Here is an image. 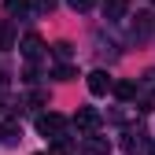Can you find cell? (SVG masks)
I'll return each mask as SVG.
<instances>
[{
	"label": "cell",
	"mask_w": 155,
	"mask_h": 155,
	"mask_svg": "<svg viewBox=\"0 0 155 155\" xmlns=\"http://www.w3.org/2000/svg\"><path fill=\"white\" fill-rule=\"evenodd\" d=\"M37 155H48V151H37Z\"/></svg>",
	"instance_id": "18"
},
{
	"label": "cell",
	"mask_w": 155,
	"mask_h": 155,
	"mask_svg": "<svg viewBox=\"0 0 155 155\" xmlns=\"http://www.w3.org/2000/svg\"><path fill=\"white\" fill-rule=\"evenodd\" d=\"M140 18V22H137V33H148L151 30V15H137Z\"/></svg>",
	"instance_id": "14"
},
{
	"label": "cell",
	"mask_w": 155,
	"mask_h": 155,
	"mask_svg": "<svg viewBox=\"0 0 155 155\" xmlns=\"http://www.w3.org/2000/svg\"><path fill=\"white\" fill-rule=\"evenodd\" d=\"M0 48H15V30L8 18H0Z\"/></svg>",
	"instance_id": "8"
},
{
	"label": "cell",
	"mask_w": 155,
	"mask_h": 155,
	"mask_svg": "<svg viewBox=\"0 0 155 155\" xmlns=\"http://www.w3.org/2000/svg\"><path fill=\"white\" fill-rule=\"evenodd\" d=\"M63 129H67V118H63V114H55V111H48V114H41V118H37V133H41V137H48V140L63 137Z\"/></svg>",
	"instance_id": "1"
},
{
	"label": "cell",
	"mask_w": 155,
	"mask_h": 155,
	"mask_svg": "<svg viewBox=\"0 0 155 155\" xmlns=\"http://www.w3.org/2000/svg\"><path fill=\"white\" fill-rule=\"evenodd\" d=\"M111 92L118 96V100H133V96H137V81H111Z\"/></svg>",
	"instance_id": "6"
},
{
	"label": "cell",
	"mask_w": 155,
	"mask_h": 155,
	"mask_svg": "<svg viewBox=\"0 0 155 155\" xmlns=\"http://www.w3.org/2000/svg\"><path fill=\"white\" fill-rule=\"evenodd\" d=\"M0 137H4V140H18V126H15V122H4Z\"/></svg>",
	"instance_id": "10"
},
{
	"label": "cell",
	"mask_w": 155,
	"mask_h": 155,
	"mask_svg": "<svg viewBox=\"0 0 155 155\" xmlns=\"http://www.w3.org/2000/svg\"><path fill=\"white\" fill-rule=\"evenodd\" d=\"M55 78H59V81H70V78H74V67H55Z\"/></svg>",
	"instance_id": "13"
},
{
	"label": "cell",
	"mask_w": 155,
	"mask_h": 155,
	"mask_svg": "<svg viewBox=\"0 0 155 155\" xmlns=\"http://www.w3.org/2000/svg\"><path fill=\"white\" fill-rule=\"evenodd\" d=\"M89 92L92 96H107L111 92V74L107 70H92L89 74Z\"/></svg>",
	"instance_id": "2"
},
{
	"label": "cell",
	"mask_w": 155,
	"mask_h": 155,
	"mask_svg": "<svg viewBox=\"0 0 155 155\" xmlns=\"http://www.w3.org/2000/svg\"><path fill=\"white\" fill-rule=\"evenodd\" d=\"M144 85H148V89H155V70H148V74H144Z\"/></svg>",
	"instance_id": "16"
},
{
	"label": "cell",
	"mask_w": 155,
	"mask_h": 155,
	"mask_svg": "<svg viewBox=\"0 0 155 155\" xmlns=\"http://www.w3.org/2000/svg\"><path fill=\"white\" fill-rule=\"evenodd\" d=\"M122 148H126L129 155H140V151H144V144H140V140H133V137H126V140H122Z\"/></svg>",
	"instance_id": "11"
},
{
	"label": "cell",
	"mask_w": 155,
	"mask_h": 155,
	"mask_svg": "<svg viewBox=\"0 0 155 155\" xmlns=\"http://www.w3.org/2000/svg\"><path fill=\"white\" fill-rule=\"evenodd\" d=\"M74 126H78V129H85V133L96 129V126H100V111H96V107H81V111L74 114Z\"/></svg>",
	"instance_id": "3"
},
{
	"label": "cell",
	"mask_w": 155,
	"mask_h": 155,
	"mask_svg": "<svg viewBox=\"0 0 155 155\" xmlns=\"http://www.w3.org/2000/svg\"><path fill=\"white\" fill-rule=\"evenodd\" d=\"M41 52H45V41H41L37 33H30L26 41H22V55H26V59H37Z\"/></svg>",
	"instance_id": "5"
},
{
	"label": "cell",
	"mask_w": 155,
	"mask_h": 155,
	"mask_svg": "<svg viewBox=\"0 0 155 155\" xmlns=\"http://www.w3.org/2000/svg\"><path fill=\"white\" fill-rule=\"evenodd\" d=\"M67 4H70V8H74V11H89V8H92V4H96V0H67Z\"/></svg>",
	"instance_id": "12"
},
{
	"label": "cell",
	"mask_w": 155,
	"mask_h": 155,
	"mask_svg": "<svg viewBox=\"0 0 155 155\" xmlns=\"http://www.w3.org/2000/svg\"><path fill=\"white\" fill-rule=\"evenodd\" d=\"M148 151H151V155H155V144H151V148H148Z\"/></svg>",
	"instance_id": "17"
},
{
	"label": "cell",
	"mask_w": 155,
	"mask_h": 155,
	"mask_svg": "<svg viewBox=\"0 0 155 155\" xmlns=\"http://www.w3.org/2000/svg\"><path fill=\"white\" fill-rule=\"evenodd\" d=\"M126 11H129V0H107L104 4V18L107 22H122Z\"/></svg>",
	"instance_id": "4"
},
{
	"label": "cell",
	"mask_w": 155,
	"mask_h": 155,
	"mask_svg": "<svg viewBox=\"0 0 155 155\" xmlns=\"http://www.w3.org/2000/svg\"><path fill=\"white\" fill-rule=\"evenodd\" d=\"M33 8H37V11H52V8H55V0H37Z\"/></svg>",
	"instance_id": "15"
},
{
	"label": "cell",
	"mask_w": 155,
	"mask_h": 155,
	"mask_svg": "<svg viewBox=\"0 0 155 155\" xmlns=\"http://www.w3.org/2000/svg\"><path fill=\"white\" fill-rule=\"evenodd\" d=\"M85 151H89V155H107L111 144H107L104 137H85Z\"/></svg>",
	"instance_id": "7"
},
{
	"label": "cell",
	"mask_w": 155,
	"mask_h": 155,
	"mask_svg": "<svg viewBox=\"0 0 155 155\" xmlns=\"http://www.w3.org/2000/svg\"><path fill=\"white\" fill-rule=\"evenodd\" d=\"M33 8V0H4V11L8 15H26Z\"/></svg>",
	"instance_id": "9"
}]
</instances>
